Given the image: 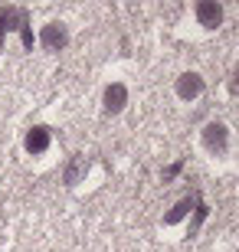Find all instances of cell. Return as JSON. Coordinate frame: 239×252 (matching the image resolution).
Instances as JSON below:
<instances>
[{"label": "cell", "instance_id": "8", "mask_svg": "<svg viewBox=\"0 0 239 252\" xmlns=\"http://www.w3.org/2000/svg\"><path fill=\"white\" fill-rule=\"evenodd\" d=\"M193 206H197V203H193L190 196H184V200H180V203H177V206H174V210H171V213H167V216H164V223H167V226H174V223H180V220H184V216H187V213H190Z\"/></svg>", "mask_w": 239, "mask_h": 252}, {"label": "cell", "instance_id": "9", "mask_svg": "<svg viewBox=\"0 0 239 252\" xmlns=\"http://www.w3.org/2000/svg\"><path fill=\"white\" fill-rule=\"evenodd\" d=\"M193 210H197V216H193V223H190V233H197V229H200V226H203V220L210 216V206H206V203H200V200H197V206H193Z\"/></svg>", "mask_w": 239, "mask_h": 252}, {"label": "cell", "instance_id": "4", "mask_svg": "<svg viewBox=\"0 0 239 252\" xmlns=\"http://www.w3.org/2000/svg\"><path fill=\"white\" fill-rule=\"evenodd\" d=\"M102 102H105V112L108 115H118L121 108L128 105V89L121 82H111L108 89H105V98H102Z\"/></svg>", "mask_w": 239, "mask_h": 252}, {"label": "cell", "instance_id": "7", "mask_svg": "<svg viewBox=\"0 0 239 252\" xmlns=\"http://www.w3.org/2000/svg\"><path fill=\"white\" fill-rule=\"evenodd\" d=\"M85 174H89V158H85V154H75V158L69 160V167H66V184L75 187Z\"/></svg>", "mask_w": 239, "mask_h": 252}, {"label": "cell", "instance_id": "1", "mask_svg": "<svg viewBox=\"0 0 239 252\" xmlns=\"http://www.w3.org/2000/svg\"><path fill=\"white\" fill-rule=\"evenodd\" d=\"M226 144H230L226 125H220V122H210L206 128H203V148L210 151V154H223V151H226Z\"/></svg>", "mask_w": 239, "mask_h": 252}, {"label": "cell", "instance_id": "11", "mask_svg": "<svg viewBox=\"0 0 239 252\" xmlns=\"http://www.w3.org/2000/svg\"><path fill=\"white\" fill-rule=\"evenodd\" d=\"M233 92L239 95V69H236V72H233Z\"/></svg>", "mask_w": 239, "mask_h": 252}, {"label": "cell", "instance_id": "10", "mask_svg": "<svg viewBox=\"0 0 239 252\" xmlns=\"http://www.w3.org/2000/svg\"><path fill=\"white\" fill-rule=\"evenodd\" d=\"M180 167H184V164H180V160H177V164H171V167H167L164 174H161V177H164V180H174L177 174H180Z\"/></svg>", "mask_w": 239, "mask_h": 252}, {"label": "cell", "instance_id": "6", "mask_svg": "<svg viewBox=\"0 0 239 252\" xmlns=\"http://www.w3.org/2000/svg\"><path fill=\"white\" fill-rule=\"evenodd\" d=\"M200 92H203V79H200V72H184L180 79H177V95H180L184 102L197 98Z\"/></svg>", "mask_w": 239, "mask_h": 252}, {"label": "cell", "instance_id": "5", "mask_svg": "<svg viewBox=\"0 0 239 252\" xmlns=\"http://www.w3.org/2000/svg\"><path fill=\"white\" fill-rule=\"evenodd\" d=\"M49 141H53L49 128L36 125V128H30V131H27V138H23V148H27L30 154H43V151L49 148Z\"/></svg>", "mask_w": 239, "mask_h": 252}, {"label": "cell", "instance_id": "3", "mask_svg": "<svg viewBox=\"0 0 239 252\" xmlns=\"http://www.w3.org/2000/svg\"><path fill=\"white\" fill-rule=\"evenodd\" d=\"M197 20H200V27L216 30L223 23V7L216 0H203V3H197Z\"/></svg>", "mask_w": 239, "mask_h": 252}, {"label": "cell", "instance_id": "12", "mask_svg": "<svg viewBox=\"0 0 239 252\" xmlns=\"http://www.w3.org/2000/svg\"><path fill=\"white\" fill-rule=\"evenodd\" d=\"M3 39H7V27L0 23V46H3Z\"/></svg>", "mask_w": 239, "mask_h": 252}, {"label": "cell", "instance_id": "2", "mask_svg": "<svg viewBox=\"0 0 239 252\" xmlns=\"http://www.w3.org/2000/svg\"><path fill=\"white\" fill-rule=\"evenodd\" d=\"M39 43H43L49 53H59V49L69 43L66 27H63V23H46V27H43V33H39Z\"/></svg>", "mask_w": 239, "mask_h": 252}]
</instances>
